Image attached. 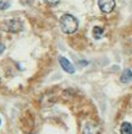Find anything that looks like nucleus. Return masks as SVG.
<instances>
[{
  "label": "nucleus",
  "instance_id": "nucleus-1",
  "mask_svg": "<svg viewBox=\"0 0 132 134\" xmlns=\"http://www.w3.org/2000/svg\"><path fill=\"white\" fill-rule=\"evenodd\" d=\"M60 27L64 33L71 35V33L76 32L77 27H78V21L75 16H72L70 14H65L60 17Z\"/></svg>",
  "mask_w": 132,
  "mask_h": 134
},
{
  "label": "nucleus",
  "instance_id": "nucleus-2",
  "mask_svg": "<svg viewBox=\"0 0 132 134\" xmlns=\"http://www.w3.org/2000/svg\"><path fill=\"white\" fill-rule=\"evenodd\" d=\"M4 27L8 30L9 32H20L22 30V22H21L18 19H11V20H8L4 24Z\"/></svg>",
  "mask_w": 132,
  "mask_h": 134
},
{
  "label": "nucleus",
  "instance_id": "nucleus-3",
  "mask_svg": "<svg viewBox=\"0 0 132 134\" xmlns=\"http://www.w3.org/2000/svg\"><path fill=\"white\" fill-rule=\"evenodd\" d=\"M98 5L102 11L108 14L111 12L115 8V0H98Z\"/></svg>",
  "mask_w": 132,
  "mask_h": 134
},
{
  "label": "nucleus",
  "instance_id": "nucleus-4",
  "mask_svg": "<svg viewBox=\"0 0 132 134\" xmlns=\"http://www.w3.org/2000/svg\"><path fill=\"white\" fill-rule=\"evenodd\" d=\"M99 132H100L99 126H97L96 123H92V122H88L83 127V130H82L83 134H100Z\"/></svg>",
  "mask_w": 132,
  "mask_h": 134
},
{
  "label": "nucleus",
  "instance_id": "nucleus-5",
  "mask_svg": "<svg viewBox=\"0 0 132 134\" xmlns=\"http://www.w3.org/2000/svg\"><path fill=\"white\" fill-rule=\"evenodd\" d=\"M59 62H60L61 68H62V69H64L66 73H70V74H73V73H75V66H73L71 62L67 60L66 58L60 57V58H59Z\"/></svg>",
  "mask_w": 132,
  "mask_h": 134
},
{
  "label": "nucleus",
  "instance_id": "nucleus-6",
  "mask_svg": "<svg viewBox=\"0 0 132 134\" xmlns=\"http://www.w3.org/2000/svg\"><path fill=\"white\" fill-rule=\"evenodd\" d=\"M131 79H132V71L130 69H125L124 73L121 74V77H120L121 82H122V84H126V82H128Z\"/></svg>",
  "mask_w": 132,
  "mask_h": 134
},
{
  "label": "nucleus",
  "instance_id": "nucleus-7",
  "mask_svg": "<svg viewBox=\"0 0 132 134\" xmlns=\"http://www.w3.org/2000/svg\"><path fill=\"white\" fill-rule=\"evenodd\" d=\"M121 134H132V124L128 122H124L120 127Z\"/></svg>",
  "mask_w": 132,
  "mask_h": 134
},
{
  "label": "nucleus",
  "instance_id": "nucleus-8",
  "mask_svg": "<svg viewBox=\"0 0 132 134\" xmlns=\"http://www.w3.org/2000/svg\"><path fill=\"white\" fill-rule=\"evenodd\" d=\"M103 33H104V30L102 29V27H98V26H96V27L93 29V36H94V38H97V40L103 36Z\"/></svg>",
  "mask_w": 132,
  "mask_h": 134
},
{
  "label": "nucleus",
  "instance_id": "nucleus-9",
  "mask_svg": "<svg viewBox=\"0 0 132 134\" xmlns=\"http://www.w3.org/2000/svg\"><path fill=\"white\" fill-rule=\"evenodd\" d=\"M11 0H0V10H6L10 8Z\"/></svg>",
  "mask_w": 132,
  "mask_h": 134
},
{
  "label": "nucleus",
  "instance_id": "nucleus-10",
  "mask_svg": "<svg viewBox=\"0 0 132 134\" xmlns=\"http://www.w3.org/2000/svg\"><path fill=\"white\" fill-rule=\"evenodd\" d=\"M44 3L47 5H49V6H55V5H58L60 3V0H44Z\"/></svg>",
  "mask_w": 132,
  "mask_h": 134
},
{
  "label": "nucleus",
  "instance_id": "nucleus-11",
  "mask_svg": "<svg viewBox=\"0 0 132 134\" xmlns=\"http://www.w3.org/2000/svg\"><path fill=\"white\" fill-rule=\"evenodd\" d=\"M4 51H5V46L0 43V54H1L3 52H4Z\"/></svg>",
  "mask_w": 132,
  "mask_h": 134
},
{
  "label": "nucleus",
  "instance_id": "nucleus-12",
  "mask_svg": "<svg viewBox=\"0 0 132 134\" xmlns=\"http://www.w3.org/2000/svg\"><path fill=\"white\" fill-rule=\"evenodd\" d=\"M0 123H1V119H0Z\"/></svg>",
  "mask_w": 132,
  "mask_h": 134
},
{
  "label": "nucleus",
  "instance_id": "nucleus-13",
  "mask_svg": "<svg viewBox=\"0 0 132 134\" xmlns=\"http://www.w3.org/2000/svg\"><path fill=\"white\" fill-rule=\"evenodd\" d=\"M28 134H31V133H28Z\"/></svg>",
  "mask_w": 132,
  "mask_h": 134
}]
</instances>
